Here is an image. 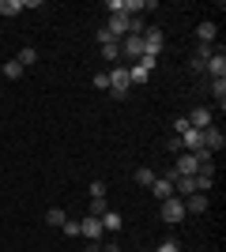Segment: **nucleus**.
I'll use <instances>...</instances> for the list:
<instances>
[{
    "mask_svg": "<svg viewBox=\"0 0 226 252\" xmlns=\"http://www.w3.org/2000/svg\"><path fill=\"white\" fill-rule=\"evenodd\" d=\"M102 57H106L109 64L121 61V42H106V45H102Z\"/></svg>",
    "mask_w": 226,
    "mask_h": 252,
    "instance_id": "nucleus-21",
    "label": "nucleus"
},
{
    "mask_svg": "<svg viewBox=\"0 0 226 252\" xmlns=\"http://www.w3.org/2000/svg\"><path fill=\"white\" fill-rule=\"evenodd\" d=\"M185 121H189V128H200V132L215 125V121H211V109H207V105H196V109H193L189 117H185Z\"/></svg>",
    "mask_w": 226,
    "mask_h": 252,
    "instance_id": "nucleus-9",
    "label": "nucleus"
},
{
    "mask_svg": "<svg viewBox=\"0 0 226 252\" xmlns=\"http://www.w3.org/2000/svg\"><path fill=\"white\" fill-rule=\"evenodd\" d=\"M15 61H19L23 68H34V64H38V49H34V45H27V49H19V57H15Z\"/></svg>",
    "mask_w": 226,
    "mask_h": 252,
    "instance_id": "nucleus-17",
    "label": "nucleus"
},
{
    "mask_svg": "<svg viewBox=\"0 0 226 252\" xmlns=\"http://www.w3.org/2000/svg\"><path fill=\"white\" fill-rule=\"evenodd\" d=\"M185 219H189V215H185V200H177V196L162 200V222L177 226V222H185Z\"/></svg>",
    "mask_w": 226,
    "mask_h": 252,
    "instance_id": "nucleus-3",
    "label": "nucleus"
},
{
    "mask_svg": "<svg viewBox=\"0 0 226 252\" xmlns=\"http://www.w3.org/2000/svg\"><path fill=\"white\" fill-rule=\"evenodd\" d=\"M143 252H155V249H143Z\"/></svg>",
    "mask_w": 226,
    "mask_h": 252,
    "instance_id": "nucleus-31",
    "label": "nucleus"
},
{
    "mask_svg": "<svg viewBox=\"0 0 226 252\" xmlns=\"http://www.w3.org/2000/svg\"><path fill=\"white\" fill-rule=\"evenodd\" d=\"M211 94H215L219 109H223V105H226V79H215V83H211Z\"/></svg>",
    "mask_w": 226,
    "mask_h": 252,
    "instance_id": "nucleus-22",
    "label": "nucleus"
},
{
    "mask_svg": "<svg viewBox=\"0 0 226 252\" xmlns=\"http://www.w3.org/2000/svg\"><path fill=\"white\" fill-rule=\"evenodd\" d=\"M155 252H181V245H177V241H162Z\"/></svg>",
    "mask_w": 226,
    "mask_h": 252,
    "instance_id": "nucleus-27",
    "label": "nucleus"
},
{
    "mask_svg": "<svg viewBox=\"0 0 226 252\" xmlns=\"http://www.w3.org/2000/svg\"><path fill=\"white\" fill-rule=\"evenodd\" d=\"M129 64H117V68H109V94L113 98H125L129 94Z\"/></svg>",
    "mask_w": 226,
    "mask_h": 252,
    "instance_id": "nucleus-1",
    "label": "nucleus"
},
{
    "mask_svg": "<svg viewBox=\"0 0 226 252\" xmlns=\"http://www.w3.org/2000/svg\"><path fill=\"white\" fill-rule=\"evenodd\" d=\"M95 87H98V91H109V72H98L95 75Z\"/></svg>",
    "mask_w": 226,
    "mask_h": 252,
    "instance_id": "nucleus-26",
    "label": "nucleus"
},
{
    "mask_svg": "<svg viewBox=\"0 0 226 252\" xmlns=\"http://www.w3.org/2000/svg\"><path fill=\"white\" fill-rule=\"evenodd\" d=\"M223 147H226V136H223V132H219L215 125H211V128H204V151H211V155H219V151H223Z\"/></svg>",
    "mask_w": 226,
    "mask_h": 252,
    "instance_id": "nucleus-10",
    "label": "nucleus"
},
{
    "mask_svg": "<svg viewBox=\"0 0 226 252\" xmlns=\"http://www.w3.org/2000/svg\"><path fill=\"white\" fill-rule=\"evenodd\" d=\"M106 196H98V200H91V219H102V215H106Z\"/></svg>",
    "mask_w": 226,
    "mask_h": 252,
    "instance_id": "nucleus-23",
    "label": "nucleus"
},
{
    "mask_svg": "<svg viewBox=\"0 0 226 252\" xmlns=\"http://www.w3.org/2000/svg\"><path fill=\"white\" fill-rule=\"evenodd\" d=\"M106 31L113 34V38H129L132 34V15H125V11H117V15H109V23H106Z\"/></svg>",
    "mask_w": 226,
    "mask_h": 252,
    "instance_id": "nucleus-6",
    "label": "nucleus"
},
{
    "mask_svg": "<svg viewBox=\"0 0 226 252\" xmlns=\"http://www.w3.org/2000/svg\"><path fill=\"white\" fill-rule=\"evenodd\" d=\"M207 211V192H193L185 196V215H204Z\"/></svg>",
    "mask_w": 226,
    "mask_h": 252,
    "instance_id": "nucleus-11",
    "label": "nucleus"
},
{
    "mask_svg": "<svg viewBox=\"0 0 226 252\" xmlns=\"http://www.w3.org/2000/svg\"><path fill=\"white\" fill-rule=\"evenodd\" d=\"M207 57H211V45H196V57H193V72H204Z\"/></svg>",
    "mask_w": 226,
    "mask_h": 252,
    "instance_id": "nucleus-15",
    "label": "nucleus"
},
{
    "mask_svg": "<svg viewBox=\"0 0 226 252\" xmlns=\"http://www.w3.org/2000/svg\"><path fill=\"white\" fill-rule=\"evenodd\" d=\"M204 72H211V79H226V53H223V45H219V53L207 57Z\"/></svg>",
    "mask_w": 226,
    "mask_h": 252,
    "instance_id": "nucleus-8",
    "label": "nucleus"
},
{
    "mask_svg": "<svg viewBox=\"0 0 226 252\" xmlns=\"http://www.w3.org/2000/svg\"><path fill=\"white\" fill-rule=\"evenodd\" d=\"M143 57H151V61H159V53H162V31L159 27H143Z\"/></svg>",
    "mask_w": 226,
    "mask_h": 252,
    "instance_id": "nucleus-2",
    "label": "nucleus"
},
{
    "mask_svg": "<svg viewBox=\"0 0 226 252\" xmlns=\"http://www.w3.org/2000/svg\"><path fill=\"white\" fill-rule=\"evenodd\" d=\"M151 192H155V200H170L173 196V185L166 177H155V185H151Z\"/></svg>",
    "mask_w": 226,
    "mask_h": 252,
    "instance_id": "nucleus-13",
    "label": "nucleus"
},
{
    "mask_svg": "<svg viewBox=\"0 0 226 252\" xmlns=\"http://www.w3.org/2000/svg\"><path fill=\"white\" fill-rule=\"evenodd\" d=\"M166 151H170V155H181V139H177V136H170V139H166Z\"/></svg>",
    "mask_w": 226,
    "mask_h": 252,
    "instance_id": "nucleus-25",
    "label": "nucleus"
},
{
    "mask_svg": "<svg viewBox=\"0 0 226 252\" xmlns=\"http://www.w3.org/2000/svg\"><path fill=\"white\" fill-rule=\"evenodd\" d=\"M45 222L61 230V226H65V222H68V215H65V211H61V207H49V211H45Z\"/></svg>",
    "mask_w": 226,
    "mask_h": 252,
    "instance_id": "nucleus-18",
    "label": "nucleus"
},
{
    "mask_svg": "<svg viewBox=\"0 0 226 252\" xmlns=\"http://www.w3.org/2000/svg\"><path fill=\"white\" fill-rule=\"evenodd\" d=\"M196 38H200V45H211L219 38V27L215 23H200V27H196Z\"/></svg>",
    "mask_w": 226,
    "mask_h": 252,
    "instance_id": "nucleus-12",
    "label": "nucleus"
},
{
    "mask_svg": "<svg viewBox=\"0 0 226 252\" xmlns=\"http://www.w3.org/2000/svg\"><path fill=\"white\" fill-rule=\"evenodd\" d=\"M98 252H121V245H117V241H106V245H102Z\"/></svg>",
    "mask_w": 226,
    "mask_h": 252,
    "instance_id": "nucleus-30",
    "label": "nucleus"
},
{
    "mask_svg": "<svg viewBox=\"0 0 226 252\" xmlns=\"http://www.w3.org/2000/svg\"><path fill=\"white\" fill-rule=\"evenodd\" d=\"M0 75H8V79H19V75H27V68H23L19 61H8V64H0Z\"/></svg>",
    "mask_w": 226,
    "mask_h": 252,
    "instance_id": "nucleus-16",
    "label": "nucleus"
},
{
    "mask_svg": "<svg viewBox=\"0 0 226 252\" xmlns=\"http://www.w3.org/2000/svg\"><path fill=\"white\" fill-rule=\"evenodd\" d=\"M23 11V0H0V19L4 15H19Z\"/></svg>",
    "mask_w": 226,
    "mask_h": 252,
    "instance_id": "nucleus-20",
    "label": "nucleus"
},
{
    "mask_svg": "<svg viewBox=\"0 0 226 252\" xmlns=\"http://www.w3.org/2000/svg\"><path fill=\"white\" fill-rule=\"evenodd\" d=\"M102 233H106V230H102V222H98V219H91V215H87V219L79 222V237H87L91 245H98V241H102Z\"/></svg>",
    "mask_w": 226,
    "mask_h": 252,
    "instance_id": "nucleus-7",
    "label": "nucleus"
},
{
    "mask_svg": "<svg viewBox=\"0 0 226 252\" xmlns=\"http://www.w3.org/2000/svg\"><path fill=\"white\" fill-rule=\"evenodd\" d=\"M196 169H200V158H196L193 151H181L177 162H173V173H177V177H196Z\"/></svg>",
    "mask_w": 226,
    "mask_h": 252,
    "instance_id": "nucleus-4",
    "label": "nucleus"
},
{
    "mask_svg": "<svg viewBox=\"0 0 226 252\" xmlns=\"http://www.w3.org/2000/svg\"><path fill=\"white\" fill-rule=\"evenodd\" d=\"M91 200H98V196H106V181H91Z\"/></svg>",
    "mask_w": 226,
    "mask_h": 252,
    "instance_id": "nucleus-24",
    "label": "nucleus"
},
{
    "mask_svg": "<svg viewBox=\"0 0 226 252\" xmlns=\"http://www.w3.org/2000/svg\"><path fill=\"white\" fill-rule=\"evenodd\" d=\"M61 230H65L68 237H79V222H65V226H61Z\"/></svg>",
    "mask_w": 226,
    "mask_h": 252,
    "instance_id": "nucleus-28",
    "label": "nucleus"
},
{
    "mask_svg": "<svg viewBox=\"0 0 226 252\" xmlns=\"http://www.w3.org/2000/svg\"><path fill=\"white\" fill-rule=\"evenodd\" d=\"M106 42H117V38H113V34H109L106 27H102V31H98V45H106Z\"/></svg>",
    "mask_w": 226,
    "mask_h": 252,
    "instance_id": "nucleus-29",
    "label": "nucleus"
},
{
    "mask_svg": "<svg viewBox=\"0 0 226 252\" xmlns=\"http://www.w3.org/2000/svg\"><path fill=\"white\" fill-rule=\"evenodd\" d=\"M98 222H102V230H109V233H117L121 226H125V219H121L117 211H106V215H102Z\"/></svg>",
    "mask_w": 226,
    "mask_h": 252,
    "instance_id": "nucleus-14",
    "label": "nucleus"
},
{
    "mask_svg": "<svg viewBox=\"0 0 226 252\" xmlns=\"http://www.w3.org/2000/svg\"><path fill=\"white\" fill-rule=\"evenodd\" d=\"M121 57H125L129 64H136V61L143 57V38H140V34H129V38H121Z\"/></svg>",
    "mask_w": 226,
    "mask_h": 252,
    "instance_id": "nucleus-5",
    "label": "nucleus"
},
{
    "mask_svg": "<svg viewBox=\"0 0 226 252\" xmlns=\"http://www.w3.org/2000/svg\"><path fill=\"white\" fill-rule=\"evenodd\" d=\"M136 185L151 189V185H155V169H151V166H140V169H136Z\"/></svg>",
    "mask_w": 226,
    "mask_h": 252,
    "instance_id": "nucleus-19",
    "label": "nucleus"
}]
</instances>
